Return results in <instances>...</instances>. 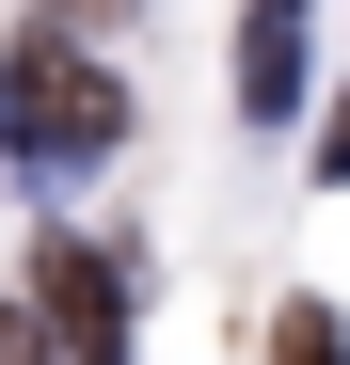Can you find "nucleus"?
<instances>
[{
	"label": "nucleus",
	"mask_w": 350,
	"mask_h": 365,
	"mask_svg": "<svg viewBox=\"0 0 350 365\" xmlns=\"http://www.w3.org/2000/svg\"><path fill=\"white\" fill-rule=\"evenodd\" d=\"M111 143H128V80H111L80 32H16L0 48V159L16 175H80Z\"/></svg>",
	"instance_id": "1"
},
{
	"label": "nucleus",
	"mask_w": 350,
	"mask_h": 365,
	"mask_svg": "<svg viewBox=\"0 0 350 365\" xmlns=\"http://www.w3.org/2000/svg\"><path fill=\"white\" fill-rule=\"evenodd\" d=\"M32 318H48L64 365H128V270L96 238H32Z\"/></svg>",
	"instance_id": "2"
},
{
	"label": "nucleus",
	"mask_w": 350,
	"mask_h": 365,
	"mask_svg": "<svg viewBox=\"0 0 350 365\" xmlns=\"http://www.w3.org/2000/svg\"><path fill=\"white\" fill-rule=\"evenodd\" d=\"M239 111H303V16H239Z\"/></svg>",
	"instance_id": "3"
},
{
	"label": "nucleus",
	"mask_w": 350,
	"mask_h": 365,
	"mask_svg": "<svg viewBox=\"0 0 350 365\" xmlns=\"http://www.w3.org/2000/svg\"><path fill=\"white\" fill-rule=\"evenodd\" d=\"M271 365H350V334H334V302H286V318H271Z\"/></svg>",
	"instance_id": "4"
},
{
	"label": "nucleus",
	"mask_w": 350,
	"mask_h": 365,
	"mask_svg": "<svg viewBox=\"0 0 350 365\" xmlns=\"http://www.w3.org/2000/svg\"><path fill=\"white\" fill-rule=\"evenodd\" d=\"M0 365H64V349H48V318H32V302H0Z\"/></svg>",
	"instance_id": "5"
},
{
	"label": "nucleus",
	"mask_w": 350,
	"mask_h": 365,
	"mask_svg": "<svg viewBox=\"0 0 350 365\" xmlns=\"http://www.w3.org/2000/svg\"><path fill=\"white\" fill-rule=\"evenodd\" d=\"M319 175H334V191H350V96L319 111Z\"/></svg>",
	"instance_id": "6"
}]
</instances>
